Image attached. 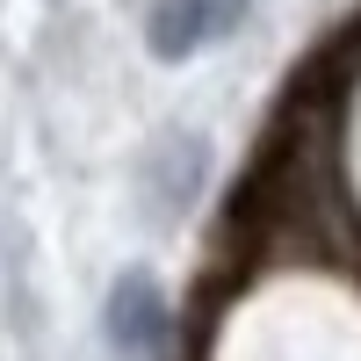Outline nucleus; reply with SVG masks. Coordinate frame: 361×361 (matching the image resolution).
Wrapping results in <instances>:
<instances>
[{
  "instance_id": "nucleus-1",
  "label": "nucleus",
  "mask_w": 361,
  "mask_h": 361,
  "mask_svg": "<svg viewBox=\"0 0 361 361\" xmlns=\"http://www.w3.org/2000/svg\"><path fill=\"white\" fill-rule=\"evenodd\" d=\"M102 325H109V347H116V361H152V354H159V340H166V296H159V282L145 275V267L116 275Z\"/></svg>"
},
{
  "instance_id": "nucleus-2",
  "label": "nucleus",
  "mask_w": 361,
  "mask_h": 361,
  "mask_svg": "<svg viewBox=\"0 0 361 361\" xmlns=\"http://www.w3.org/2000/svg\"><path fill=\"white\" fill-rule=\"evenodd\" d=\"M246 22V0H159L152 22H145V44H152V58H195L202 44L231 37V29Z\"/></svg>"
}]
</instances>
